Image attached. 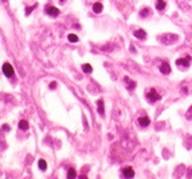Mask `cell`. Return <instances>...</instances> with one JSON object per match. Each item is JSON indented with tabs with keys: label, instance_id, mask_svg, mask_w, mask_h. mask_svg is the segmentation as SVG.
<instances>
[{
	"label": "cell",
	"instance_id": "1",
	"mask_svg": "<svg viewBox=\"0 0 192 179\" xmlns=\"http://www.w3.org/2000/svg\"><path fill=\"white\" fill-rule=\"evenodd\" d=\"M177 39H179V36L171 35V34H165V35L159 36V40L163 42L164 44H172V43H175V42H177Z\"/></svg>",
	"mask_w": 192,
	"mask_h": 179
},
{
	"label": "cell",
	"instance_id": "2",
	"mask_svg": "<svg viewBox=\"0 0 192 179\" xmlns=\"http://www.w3.org/2000/svg\"><path fill=\"white\" fill-rule=\"evenodd\" d=\"M147 100L150 102V103H155V102L160 100V95L156 92V90H150V92L147 94Z\"/></svg>",
	"mask_w": 192,
	"mask_h": 179
},
{
	"label": "cell",
	"instance_id": "3",
	"mask_svg": "<svg viewBox=\"0 0 192 179\" xmlns=\"http://www.w3.org/2000/svg\"><path fill=\"white\" fill-rule=\"evenodd\" d=\"M3 72L7 78H12L15 75V71H13V67L9 64V63H4L3 64Z\"/></svg>",
	"mask_w": 192,
	"mask_h": 179
},
{
	"label": "cell",
	"instance_id": "4",
	"mask_svg": "<svg viewBox=\"0 0 192 179\" xmlns=\"http://www.w3.org/2000/svg\"><path fill=\"white\" fill-rule=\"evenodd\" d=\"M46 12L48 13L50 16H58L59 13H60V11H59L56 7H52V5H48V7H46Z\"/></svg>",
	"mask_w": 192,
	"mask_h": 179
},
{
	"label": "cell",
	"instance_id": "5",
	"mask_svg": "<svg viewBox=\"0 0 192 179\" xmlns=\"http://www.w3.org/2000/svg\"><path fill=\"white\" fill-rule=\"evenodd\" d=\"M189 63H191V56H187L185 59H177V60H176V64H177V66L188 67Z\"/></svg>",
	"mask_w": 192,
	"mask_h": 179
},
{
	"label": "cell",
	"instance_id": "6",
	"mask_svg": "<svg viewBox=\"0 0 192 179\" xmlns=\"http://www.w3.org/2000/svg\"><path fill=\"white\" fill-rule=\"evenodd\" d=\"M160 72L164 75H168L171 74V66H169L168 63H163V64H160Z\"/></svg>",
	"mask_w": 192,
	"mask_h": 179
},
{
	"label": "cell",
	"instance_id": "7",
	"mask_svg": "<svg viewBox=\"0 0 192 179\" xmlns=\"http://www.w3.org/2000/svg\"><path fill=\"white\" fill-rule=\"evenodd\" d=\"M134 36L135 38H138V39L144 40L147 38V32L144 31V30H136V31L134 32Z\"/></svg>",
	"mask_w": 192,
	"mask_h": 179
},
{
	"label": "cell",
	"instance_id": "8",
	"mask_svg": "<svg viewBox=\"0 0 192 179\" xmlns=\"http://www.w3.org/2000/svg\"><path fill=\"white\" fill-rule=\"evenodd\" d=\"M123 175L126 176V178H134V176H135V172H134V170H132V167H126V168H123Z\"/></svg>",
	"mask_w": 192,
	"mask_h": 179
},
{
	"label": "cell",
	"instance_id": "9",
	"mask_svg": "<svg viewBox=\"0 0 192 179\" xmlns=\"http://www.w3.org/2000/svg\"><path fill=\"white\" fill-rule=\"evenodd\" d=\"M139 124L142 126V127H147V126H150V118H148V116L139 118Z\"/></svg>",
	"mask_w": 192,
	"mask_h": 179
},
{
	"label": "cell",
	"instance_id": "10",
	"mask_svg": "<svg viewBox=\"0 0 192 179\" xmlns=\"http://www.w3.org/2000/svg\"><path fill=\"white\" fill-rule=\"evenodd\" d=\"M124 80H126V83H127L128 84V88L130 90H135V87H136V82H134V80H131L130 78H128V76H126V78H124Z\"/></svg>",
	"mask_w": 192,
	"mask_h": 179
},
{
	"label": "cell",
	"instance_id": "11",
	"mask_svg": "<svg viewBox=\"0 0 192 179\" xmlns=\"http://www.w3.org/2000/svg\"><path fill=\"white\" fill-rule=\"evenodd\" d=\"M92 9H93L95 13H100V12L103 11V4H101V3H95V4H93V7H92Z\"/></svg>",
	"mask_w": 192,
	"mask_h": 179
},
{
	"label": "cell",
	"instance_id": "12",
	"mask_svg": "<svg viewBox=\"0 0 192 179\" xmlns=\"http://www.w3.org/2000/svg\"><path fill=\"white\" fill-rule=\"evenodd\" d=\"M19 129L20 130H23V131H26V130H28L30 129V124H28V122L27 120H20L19 122Z\"/></svg>",
	"mask_w": 192,
	"mask_h": 179
},
{
	"label": "cell",
	"instance_id": "13",
	"mask_svg": "<svg viewBox=\"0 0 192 179\" xmlns=\"http://www.w3.org/2000/svg\"><path fill=\"white\" fill-rule=\"evenodd\" d=\"M97 111H99L100 115H104V112H105V111H104V102L101 100V99L97 102Z\"/></svg>",
	"mask_w": 192,
	"mask_h": 179
},
{
	"label": "cell",
	"instance_id": "14",
	"mask_svg": "<svg viewBox=\"0 0 192 179\" xmlns=\"http://www.w3.org/2000/svg\"><path fill=\"white\" fill-rule=\"evenodd\" d=\"M139 15H140V17H148V16L151 15V9L150 8H143Z\"/></svg>",
	"mask_w": 192,
	"mask_h": 179
},
{
	"label": "cell",
	"instance_id": "15",
	"mask_svg": "<svg viewBox=\"0 0 192 179\" xmlns=\"http://www.w3.org/2000/svg\"><path fill=\"white\" fill-rule=\"evenodd\" d=\"M164 8H165L164 0H158V1H156V9H158V11H163Z\"/></svg>",
	"mask_w": 192,
	"mask_h": 179
},
{
	"label": "cell",
	"instance_id": "16",
	"mask_svg": "<svg viewBox=\"0 0 192 179\" xmlns=\"http://www.w3.org/2000/svg\"><path fill=\"white\" fill-rule=\"evenodd\" d=\"M81 70L84 71L85 74H91V72H92V67H91V64H83Z\"/></svg>",
	"mask_w": 192,
	"mask_h": 179
},
{
	"label": "cell",
	"instance_id": "17",
	"mask_svg": "<svg viewBox=\"0 0 192 179\" xmlns=\"http://www.w3.org/2000/svg\"><path fill=\"white\" fill-rule=\"evenodd\" d=\"M76 176V171H75V168H69L68 172H67V178L68 179H73Z\"/></svg>",
	"mask_w": 192,
	"mask_h": 179
},
{
	"label": "cell",
	"instance_id": "18",
	"mask_svg": "<svg viewBox=\"0 0 192 179\" xmlns=\"http://www.w3.org/2000/svg\"><path fill=\"white\" fill-rule=\"evenodd\" d=\"M39 168H40V170H43V171H46V170H47V162L44 159L39 160Z\"/></svg>",
	"mask_w": 192,
	"mask_h": 179
},
{
	"label": "cell",
	"instance_id": "19",
	"mask_svg": "<svg viewBox=\"0 0 192 179\" xmlns=\"http://www.w3.org/2000/svg\"><path fill=\"white\" fill-rule=\"evenodd\" d=\"M68 40H69V42H72V43H76L77 40H79V38H77L76 35H73V34H69V35H68Z\"/></svg>",
	"mask_w": 192,
	"mask_h": 179
},
{
	"label": "cell",
	"instance_id": "20",
	"mask_svg": "<svg viewBox=\"0 0 192 179\" xmlns=\"http://www.w3.org/2000/svg\"><path fill=\"white\" fill-rule=\"evenodd\" d=\"M185 118H187L188 120H191V119H192V106L189 107V110L187 111V114H185Z\"/></svg>",
	"mask_w": 192,
	"mask_h": 179
},
{
	"label": "cell",
	"instance_id": "21",
	"mask_svg": "<svg viewBox=\"0 0 192 179\" xmlns=\"http://www.w3.org/2000/svg\"><path fill=\"white\" fill-rule=\"evenodd\" d=\"M35 8H36V5H34V7H27V8H26V15L28 16V15H30V13H31L32 11H34Z\"/></svg>",
	"mask_w": 192,
	"mask_h": 179
},
{
	"label": "cell",
	"instance_id": "22",
	"mask_svg": "<svg viewBox=\"0 0 192 179\" xmlns=\"http://www.w3.org/2000/svg\"><path fill=\"white\" fill-rule=\"evenodd\" d=\"M50 88H51V90L56 88V82H52V83H51V84H50Z\"/></svg>",
	"mask_w": 192,
	"mask_h": 179
},
{
	"label": "cell",
	"instance_id": "23",
	"mask_svg": "<svg viewBox=\"0 0 192 179\" xmlns=\"http://www.w3.org/2000/svg\"><path fill=\"white\" fill-rule=\"evenodd\" d=\"M3 130H4V131H9V126H8V124H4V126H3Z\"/></svg>",
	"mask_w": 192,
	"mask_h": 179
},
{
	"label": "cell",
	"instance_id": "24",
	"mask_svg": "<svg viewBox=\"0 0 192 179\" xmlns=\"http://www.w3.org/2000/svg\"><path fill=\"white\" fill-rule=\"evenodd\" d=\"M60 1H63V0H60Z\"/></svg>",
	"mask_w": 192,
	"mask_h": 179
}]
</instances>
